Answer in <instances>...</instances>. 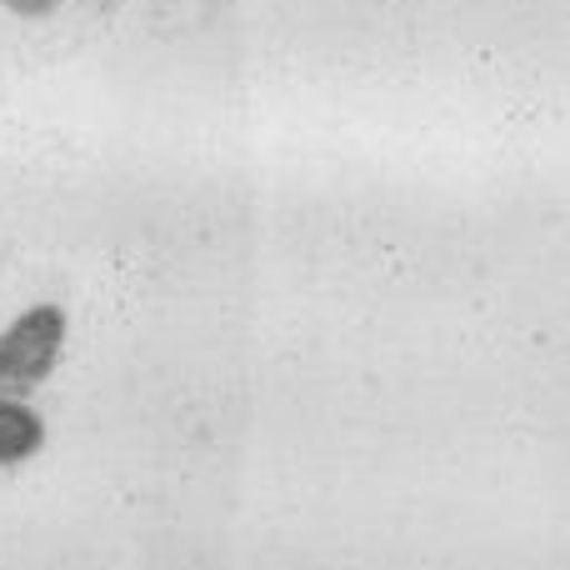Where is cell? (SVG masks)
<instances>
[{
	"mask_svg": "<svg viewBox=\"0 0 570 570\" xmlns=\"http://www.w3.org/2000/svg\"><path fill=\"white\" fill-rule=\"evenodd\" d=\"M6 10L20 16V20H46V16L60 10V0H6Z\"/></svg>",
	"mask_w": 570,
	"mask_h": 570,
	"instance_id": "obj_3",
	"label": "cell"
},
{
	"mask_svg": "<svg viewBox=\"0 0 570 570\" xmlns=\"http://www.w3.org/2000/svg\"><path fill=\"white\" fill-rule=\"evenodd\" d=\"M40 435H46L40 415L20 395H0V465H20L26 455H36Z\"/></svg>",
	"mask_w": 570,
	"mask_h": 570,
	"instance_id": "obj_2",
	"label": "cell"
},
{
	"mask_svg": "<svg viewBox=\"0 0 570 570\" xmlns=\"http://www.w3.org/2000/svg\"><path fill=\"white\" fill-rule=\"evenodd\" d=\"M66 351V311L60 305H30L0 331V395L46 381Z\"/></svg>",
	"mask_w": 570,
	"mask_h": 570,
	"instance_id": "obj_1",
	"label": "cell"
}]
</instances>
